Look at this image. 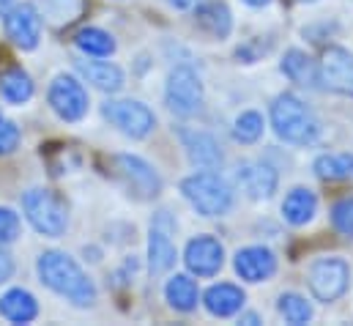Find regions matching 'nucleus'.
<instances>
[{
	"instance_id": "1",
	"label": "nucleus",
	"mask_w": 353,
	"mask_h": 326,
	"mask_svg": "<svg viewBox=\"0 0 353 326\" xmlns=\"http://www.w3.org/2000/svg\"><path fill=\"white\" fill-rule=\"evenodd\" d=\"M36 271H39V280L52 294L72 302L74 307H93L96 305L93 280L83 271V266L69 252H61V249L41 252L39 260H36Z\"/></svg>"
},
{
	"instance_id": "2",
	"label": "nucleus",
	"mask_w": 353,
	"mask_h": 326,
	"mask_svg": "<svg viewBox=\"0 0 353 326\" xmlns=\"http://www.w3.org/2000/svg\"><path fill=\"white\" fill-rule=\"evenodd\" d=\"M271 126L276 137L290 146H312L323 132L318 115L296 93H279L271 102Z\"/></svg>"
},
{
	"instance_id": "3",
	"label": "nucleus",
	"mask_w": 353,
	"mask_h": 326,
	"mask_svg": "<svg viewBox=\"0 0 353 326\" xmlns=\"http://www.w3.org/2000/svg\"><path fill=\"white\" fill-rule=\"evenodd\" d=\"M181 195L200 217H225L236 203L230 181L214 170H197L186 175L181 181Z\"/></svg>"
},
{
	"instance_id": "4",
	"label": "nucleus",
	"mask_w": 353,
	"mask_h": 326,
	"mask_svg": "<svg viewBox=\"0 0 353 326\" xmlns=\"http://www.w3.org/2000/svg\"><path fill=\"white\" fill-rule=\"evenodd\" d=\"M22 214L33 225V231H39L47 239H61L69 228L66 203L44 186H33L22 195Z\"/></svg>"
},
{
	"instance_id": "5",
	"label": "nucleus",
	"mask_w": 353,
	"mask_h": 326,
	"mask_svg": "<svg viewBox=\"0 0 353 326\" xmlns=\"http://www.w3.org/2000/svg\"><path fill=\"white\" fill-rule=\"evenodd\" d=\"M101 115L110 121V126L132 140H145L157 129L154 110L137 99H107L101 104Z\"/></svg>"
},
{
	"instance_id": "6",
	"label": "nucleus",
	"mask_w": 353,
	"mask_h": 326,
	"mask_svg": "<svg viewBox=\"0 0 353 326\" xmlns=\"http://www.w3.org/2000/svg\"><path fill=\"white\" fill-rule=\"evenodd\" d=\"M348 285H351V266L345 258L326 255L310 266V291L318 302L323 305L337 302L340 296H345Z\"/></svg>"
},
{
	"instance_id": "7",
	"label": "nucleus",
	"mask_w": 353,
	"mask_h": 326,
	"mask_svg": "<svg viewBox=\"0 0 353 326\" xmlns=\"http://www.w3.org/2000/svg\"><path fill=\"white\" fill-rule=\"evenodd\" d=\"M205 99L203 90V80L192 66H176L168 75V85H165V104L173 115L189 118L194 113H200Z\"/></svg>"
},
{
	"instance_id": "8",
	"label": "nucleus",
	"mask_w": 353,
	"mask_h": 326,
	"mask_svg": "<svg viewBox=\"0 0 353 326\" xmlns=\"http://www.w3.org/2000/svg\"><path fill=\"white\" fill-rule=\"evenodd\" d=\"M176 231L178 222L168 209H162L151 217V225H148V269H151V274H165L176 266L178 252L176 242H173Z\"/></svg>"
},
{
	"instance_id": "9",
	"label": "nucleus",
	"mask_w": 353,
	"mask_h": 326,
	"mask_svg": "<svg viewBox=\"0 0 353 326\" xmlns=\"http://www.w3.org/2000/svg\"><path fill=\"white\" fill-rule=\"evenodd\" d=\"M47 102H50L52 113L61 121L77 124V121H83L88 115V90H85L83 82L77 77H72V75H58L55 80L50 82Z\"/></svg>"
},
{
	"instance_id": "10",
	"label": "nucleus",
	"mask_w": 353,
	"mask_h": 326,
	"mask_svg": "<svg viewBox=\"0 0 353 326\" xmlns=\"http://www.w3.org/2000/svg\"><path fill=\"white\" fill-rule=\"evenodd\" d=\"M115 167L129 189V195H134L137 200H154L162 192V178L159 173L145 162L143 157L134 154H118L115 157Z\"/></svg>"
},
{
	"instance_id": "11",
	"label": "nucleus",
	"mask_w": 353,
	"mask_h": 326,
	"mask_svg": "<svg viewBox=\"0 0 353 326\" xmlns=\"http://www.w3.org/2000/svg\"><path fill=\"white\" fill-rule=\"evenodd\" d=\"M3 28L19 50H36L41 39V14L33 3H14L3 14Z\"/></svg>"
},
{
	"instance_id": "12",
	"label": "nucleus",
	"mask_w": 353,
	"mask_h": 326,
	"mask_svg": "<svg viewBox=\"0 0 353 326\" xmlns=\"http://www.w3.org/2000/svg\"><path fill=\"white\" fill-rule=\"evenodd\" d=\"M183 263L194 277H214V274H219V269L225 263V247L219 239L200 233V236L186 242Z\"/></svg>"
},
{
	"instance_id": "13",
	"label": "nucleus",
	"mask_w": 353,
	"mask_h": 326,
	"mask_svg": "<svg viewBox=\"0 0 353 326\" xmlns=\"http://www.w3.org/2000/svg\"><path fill=\"white\" fill-rule=\"evenodd\" d=\"M318 69L323 88L343 96H353V52H348L345 47H329Z\"/></svg>"
},
{
	"instance_id": "14",
	"label": "nucleus",
	"mask_w": 353,
	"mask_h": 326,
	"mask_svg": "<svg viewBox=\"0 0 353 326\" xmlns=\"http://www.w3.org/2000/svg\"><path fill=\"white\" fill-rule=\"evenodd\" d=\"M236 184L250 200H268L279 186V173L265 162H241L236 167Z\"/></svg>"
},
{
	"instance_id": "15",
	"label": "nucleus",
	"mask_w": 353,
	"mask_h": 326,
	"mask_svg": "<svg viewBox=\"0 0 353 326\" xmlns=\"http://www.w3.org/2000/svg\"><path fill=\"white\" fill-rule=\"evenodd\" d=\"M233 269L247 282H265L276 274V255L268 247H241L233 258Z\"/></svg>"
},
{
	"instance_id": "16",
	"label": "nucleus",
	"mask_w": 353,
	"mask_h": 326,
	"mask_svg": "<svg viewBox=\"0 0 353 326\" xmlns=\"http://www.w3.org/2000/svg\"><path fill=\"white\" fill-rule=\"evenodd\" d=\"M181 143H183V151H186L189 162L194 167L216 170L225 160L222 146L216 143V137L203 132V129H181Z\"/></svg>"
},
{
	"instance_id": "17",
	"label": "nucleus",
	"mask_w": 353,
	"mask_h": 326,
	"mask_svg": "<svg viewBox=\"0 0 353 326\" xmlns=\"http://www.w3.org/2000/svg\"><path fill=\"white\" fill-rule=\"evenodd\" d=\"M244 302H247L244 291H241L239 285H233V282L211 285V288L205 291V296H203L205 310H208L211 316H216V318H230V316H236V313L244 307Z\"/></svg>"
},
{
	"instance_id": "18",
	"label": "nucleus",
	"mask_w": 353,
	"mask_h": 326,
	"mask_svg": "<svg viewBox=\"0 0 353 326\" xmlns=\"http://www.w3.org/2000/svg\"><path fill=\"white\" fill-rule=\"evenodd\" d=\"M315 211H318V195L307 186H293L282 200V217L293 228H301V225L312 222Z\"/></svg>"
},
{
	"instance_id": "19",
	"label": "nucleus",
	"mask_w": 353,
	"mask_h": 326,
	"mask_svg": "<svg viewBox=\"0 0 353 326\" xmlns=\"http://www.w3.org/2000/svg\"><path fill=\"white\" fill-rule=\"evenodd\" d=\"M0 316L8 324H30L39 316V302L25 288H8L0 296Z\"/></svg>"
},
{
	"instance_id": "20",
	"label": "nucleus",
	"mask_w": 353,
	"mask_h": 326,
	"mask_svg": "<svg viewBox=\"0 0 353 326\" xmlns=\"http://www.w3.org/2000/svg\"><path fill=\"white\" fill-rule=\"evenodd\" d=\"M77 72L104 93H118L126 85L123 69L110 61H77Z\"/></svg>"
},
{
	"instance_id": "21",
	"label": "nucleus",
	"mask_w": 353,
	"mask_h": 326,
	"mask_svg": "<svg viewBox=\"0 0 353 326\" xmlns=\"http://www.w3.org/2000/svg\"><path fill=\"white\" fill-rule=\"evenodd\" d=\"M282 75L296 85H304V88H321V69H318V61H312L307 52L301 50H288L282 64H279Z\"/></svg>"
},
{
	"instance_id": "22",
	"label": "nucleus",
	"mask_w": 353,
	"mask_h": 326,
	"mask_svg": "<svg viewBox=\"0 0 353 326\" xmlns=\"http://www.w3.org/2000/svg\"><path fill=\"white\" fill-rule=\"evenodd\" d=\"M194 22L211 39H228L233 30V17L225 3H203L194 8Z\"/></svg>"
},
{
	"instance_id": "23",
	"label": "nucleus",
	"mask_w": 353,
	"mask_h": 326,
	"mask_svg": "<svg viewBox=\"0 0 353 326\" xmlns=\"http://www.w3.org/2000/svg\"><path fill=\"white\" fill-rule=\"evenodd\" d=\"M165 299L178 313H192L197 307V299H200L197 282L189 274H173L165 285Z\"/></svg>"
},
{
	"instance_id": "24",
	"label": "nucleus",
	"mask_w": 353,
	"mask_h": 326,
	"mask_svg": "<svg viewBox=\"0 0 353 326\" xmlns=\"http://www.w3.org/2000/svg\"><path fill=\"white\" fill-rule=\"evenodd\" d=\"M74 44L88 58H110L115 52V39L101 28H83L74 36Z\"/></svg>"
},
{
	"instance_id": "25",
	"label": "nucleus",
	"mask_w": 353,
	"mask_h": 326,
	"mask_svg": "<svg viewBox=\"0 0 353 326\" xmlns=\"http://www.w3.org/2000/svg\"><path fill=\"white\" fill-rule=\"evenodd\" d=\"M0 96L8 102V104H25L30 102L33 96V80L28 72L22 69H11L0 77Z\"/></svg>"
},
{
	"instance_id": "26",
	"label": "nucleus",
	"mask_w": 353,
	"mask_h": 326,
	"mask_svg": "<svg viewBox=\"0 0 353 326\" xmlns=\"http://www.w3.org/2000/svg\"><path fill=\"white\" fill-rule=\"evenodd\" d=\"M312 170L318 178L323 181H343V178H351L353 175V154H321L315 162H312Z\"/></svg>"
},
{
	"instance_id": "27",
	"label": "nucleus",
	"mask_w": 353,
	"mask_h": 326,
	"mask_svg": "<svg viewBox=\"0 0 353 326\" xmlns=\"http://www.w3.org/2000/svg\"><path fill=\"white\" fill-rule=\"evenodd\" d=\"M276 313H279L288 324H293V326L310 324V321H312V316H315L312 305H310L301 294H282V296L276 299Z\"/></svg>"
},
{
	"instance_id": "28",
	"label": "nucleus",
	"mask_w": 353,
	"mask_h": 326,
	"mask_svg": "<svg viewBox=\"0 0 353 326\" xmlns=\"http://www.w3.org/2000/svg\"><path fill=\"white\" fill-rule=\"evenodd\" d=\"M265 121L258 110H247L233 121V140L241 146H252L263 137Z\"/></svg>"
},
{
	"instance_id": "29",
	"label": "nucleus",
	"mask_w": 353,
	"mask_h": 326,
	"mask_svg": "<svg viewBox=\"0 0 353 326\" xmlns=\"http://www.w3.org/2000/svg\"><path fill=\"white\" fill-rule=\"evenodd\" d=\"M332 225L340 236L353 239V198H343L332 206Z\"/></svg>"
},
{
	"instance_id": "30",
	"label": "nucleus",
	"mask_w": 353,
	"mask_h": 326,
	"mask_svg": "<svg viewBox=\"0 0 353 326\" xmlns=\"http://www.w3.org/2000/svg\"><path fill=\"white\" fill-rule=\"evenodd\" d=\"M22 233V222H19V214L11 211L8 206H0V245H14Z\"/></svg>"
},
{
	"instance_id": "31",
	"label": "nucleus",
	"mask_w": 353,
	"mask_h": 326,
	"mask_svg": "<svg viewBox=\"0 0 353 326\" xmlns=\"http://www.w3.org/2000/svg\"><path fill=\"white\" fill-rule=\"evenodd\" d=\"M19 146V126L8 118H0V157L14 154Z\"/></svg>"
},
{
	"instance_id": "32",
	"label": "nucleus",
	"mask_w": 353,
	"mask_h": 326,
	"mask_svg": "<svg viewBox=\"0 0 353 326\" xmlns=\"http://www.w3.org/2000/svg\"><path fill=\"white\" fill-rule=\"evenodd\" d=\"M14 277V258L3 249V245H0V285L3 282H8Z\"/></svg>"
},
{
	"instance_id": "33",
	"label": "nucleus",
	"mask_w": 353,
	"mask_h": 326,
	"mask_svg": "<svg viewBox=\"0 0 353 326\" xmlns=\"http://www.w3.org/2000/svg\"><path fill=\"white\" fill-rule=\"evenodd\" d=\"M168 3H170L176 11H194V8L203 6L205 0H168Z\"/></svg>"
},
{
	"instance_id": "34",
	"label": "nucleus",
	"mask_w": 353,
	"mask_h": 326,
	"mask_svg": "<svg viewBox=\"0 0 353 326\" xmlns=\"http://www.w3.org/2000/svg\"><path fill=\"white\" fill-rule=\"evenodd\" d=\"M239 324H263V321H261L258 313H244V316L239 318Z\"/></svg>"
},
{
	"instance_id": "35",
	"label": "nucleus",
	"mask_w": 353,
	"mask_h": 326,
	"mask_svg": "<svg viewBox=\"0 0 353 326\" xmlns=\"http://www.w3.org/2000/svg\"><path fill=\"white\" fill-rule=\"evenodd\" d=\"M14 3H17V0H0V17H3V14H6V11L14 6Z\"/></svg>"
},
{
	"instance_id": "36",
	"label": "nucleus",
	"mask_w": 353,
	"mask_h": 326,
	"mask_svg": "<svg viewBox=\"0 0 353 326\" xmlns=\"http://www.w3.org/2000/svg\"><path fill=\"white\" fill-rule=\"evenodd\" d=\"M247 6H252V8H261V6H268L271 0H244Z\"/></svg>"
},
{
	"instance_id": "37",
	"label": "nucleus",
	"mask_w": 353,
	"mask_h": 326,
	"mask_svg": "<svg viewBox=\"0 0 353 326\" xmlns=\"http://www.w3.org/2000/svg\"><path fill=\"white\" fill-rule=\"evenodd\" d=\"M304 3H312V0H304Z\"/></svg>"
},
{
	"instance_id": "38",
	"label": "nucleus",
	"mask_w": 353,
	"mask_h": 326,
	"mask_svg": "<svg viewBox=\"0 0 353 326\" xmlns=\"http://www.w3.org/2000/svg\"><path fill=\"white\" fill-rule=\"evenodd\" d=\"M63 3H66V0H63Z\"/></svg>"
}]
</instances>
